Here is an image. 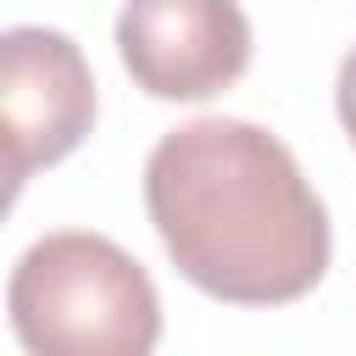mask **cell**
I'll use <instances>...</instances> for the list:
<instances>
[{
	"label": "cell",
	"instance_id": "obj_1",
	"mask_svg": "<svg viewBox=\"0 0 356 356\" xmlns=\"http://www.w3.org/2000/svg\"><path fill=\"white\" fill-rule=\"evenodd\" d=\"M145 211L172 267L228 306H284L323 284L334 234L289 145L245 117H195L145 161Z\"/></svg>",
	"mask_w": 356,
	"mask_h": 356
},
{
	"label": "cell",
	"instance_id": "obj_2",
	"mask_svg": "<svg viewBox=\"0 0 356 356\" xmlns=\"http://www.w3.org/2000/svg\"><path fill=\"white\" fill-rule=\"evenodd\" d=\"M11 328L39 356H145L161 339L150 273L106 234H44L6 284Z\"/></svg>",
	"mask_w": 356,
	"mask_h": 356
},
{
	"label": "cell",
	"instance_id": "obj_5",
	"mask_svg": "<svg viewBox=\"0 0 356 356\" xmlns=\"http://www.w3.org/2000/svg\"><path fill=\"white\" fill-rule=\"evenodd\" d=\"M334 106H339V122H345V134H350V145H356V44H350V56L339 61V83H334Z\"/></svg>",
	"mask_w": 356,
	"mask_h": 356
},
{
	"label": "cell",
	"instance_id": "obj_3",
	"mask_svg": "<svg viewBox=\"0 0 356 356\" xmlns=\"http://www.w3.org/2000/svg\"><path fill=\"white\" fill-rule=\"evenodd\" d=\"M117 56L156 100H211L250 67V17L234 0H122Z\"/></svg>",
	"mask_w": 356,
	"mask_h": 356
},
{
	"label": "cell",
	"instance_id": "obj_6",
	"mask_svg": "<svg viewBox=\"0 0 356 356\" xmlns=\"http://www.w3.org/2000/svg\"><path fill=\"white\" fill-rule=\"evenodd\" d=\"M22 178H28V167H22L17 156H6V150H0V217L17 206V195H22Z\"/></svg>",
	"mask_w": 356,
	"mask_h": 356
},
{
	"label": "cell",
	"instance_id": "obj_4",
	"mask_svg": "<svg viewBox=\"0 0 356 356\" xmlns=\"http://www.w3.org/2000/svg\"><path fill=\"white\" fill-rule=\"evenodd\" d=\"M95 128V72L61 28L0 33V150L28 172L72 156Z\"/></svg>",
	"mask_w": 356,
	"mask_h": 356
}]
</instances>
